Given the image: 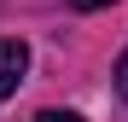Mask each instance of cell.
Masks as SVG:
<instances>
[{"instance_id":"3957f363","label":"cell","mask_w":128,"mask_h":122,"mask_svg":"<svg viewBox=\"0 0 128 122\" xmlns=\"http://www.w3.org/2000/svg\"><path fill=\"white\" fill-rule=\"evenodd\" d=\"M116 93H122V99H128V52H122V58H116Z\"/></svg>"},{"instance_id":"7a4b0ae2","label":"cell","mask_w":128,"mask_h":122,"mask_svg":"<svg viewBox=\"0 0 128 122\" xmlns=\"http://www.w3.org/2000/svg\"><path fill=\"white\" fill-rule=\"evenodd\" d=\"M35 122H82V116H76V111H41Z\"/></svg>"},{"instance_id":"6da1fadb","label":"cell","mask_w":128,"mask_h":122,"mask_svg":"<svg viewBox=\"0 0 128 122\" xmlns=\"http://www.w3.org/2000/svg\"><path fill=\"white\" fill-rule=\"evenodd\" d=\"M24 70H29V47L24 41H0V99H12L24 87Z\"/></svg>"},{"instance_id":"277c9868","label":"cell","mask_w":128,"mask_h":122,"mask_svg":"<svg viewBox=\"0 0 128 122\" xmlns=\"http://www.w3.org/2000/svg\"><path fill=\"white\" fill-rule=\"evenodd\" d=\"M64 6H76V12H99V6H111V0H64Z\"/></svg>"}]
</instances>
